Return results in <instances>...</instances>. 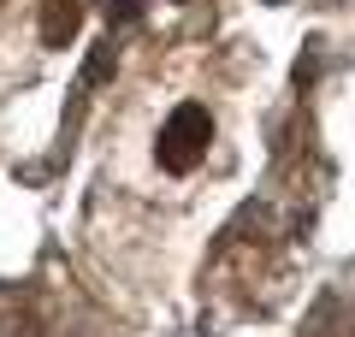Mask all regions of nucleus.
Instances as JSON below:
<instances>
[{
    "label": "nucleus",
    "mask_w": 355,
    "mask_h": 337,
    "mask_svg": "<svg viewBox=\"0 0 355 337\" xmlns=\"http://www.w3.org/2000/svg\"><path fill=\"white\" fill-rule=\"evenodd\" d=\"M207 137H214V119H207L202 107H178V112H172V125H166L160 142H154V154H160L166 172H190V166L202 160Z\"/></svg>",
    "instance_id": "f257e3e1"
}]
</instances>
